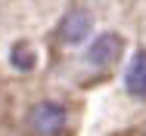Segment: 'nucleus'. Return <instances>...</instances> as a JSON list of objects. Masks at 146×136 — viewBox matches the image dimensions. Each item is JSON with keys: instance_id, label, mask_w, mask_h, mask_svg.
Masks as SVG:
<instances>
[{"instance_id": "nucleus-4", "label": "nucleus", "mask_w": 146, "mask_h": 136, "mask_svg": "<svg viewBox=\"0 0 146 136\" xmlns=\"http://www.w3.org/2000/svg\"><path fill=\"white\" fill-rule=\"evenodd\" d=\"M124 87H127L131 96L146 99V50H140V53L131 59L127 74H124Z\"/></svg>"}, {"instance_id": "nucleus-1", "label": "nucleus", "mask_w": 146, "mask_h": 136, "mask_svg": "<svg viewBox=\"0 0 146 136\" xmlns=\"http://www.w3.org/2000/svg\"><path fill=\"white\" fill-rule=\"evenodd\" d=\"M121 50H124V40L118 34H112V31L109 34H100V37H93V43L87 47V62L96 65V68H109L121 56Z\"/></svg>"}, {"instance_id": "nucleus-5", "label": "nucleus", "mask_w": 146, "mask_h": 136, "mask_svg": "<svg viewBox=\"0 0 146 136\" xmlns=\"http://www.w3.org/2000/svg\"><path fill=\"white\" fill-rule=\"evenodd\" d=\"M9 62H13L19 71H31L37 59H34V53H31L28 43H16V47H13V53H9Z\"/></svg>"}, {"instance_id": "nucleus-3", "label": "nucleus", "mask_w": 146, "mask_h": 136, "mask_svg": "<svg viewBox=\"0 0 146 136\" xmlns=\"http://www.w3.org/2000/svg\"><path fill=\"white\" fill-rule=\"evenodd\" d=\"M90 28H93V16H90L87 9H72V12H65V19L59 22V40H65V43H81V40H87Z\"/></svg>"}, {"instance_id": "nucleus-2", "label": "nucleus", "mask_w": 146, "mask_h": 136, "mask_svg": "<svg viewBox=\"0 0 146 136\" xmlns=\"http://www.w3.org/2000/svg\"><path fill=\"white\" fill-rule=\"evenodd\" d=\"M28 124L37 130V133H62V127H65V108L56 105V102H40L37 108L28 114Z\"/></svg>"}]
</instances>
